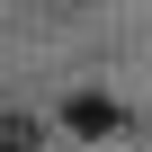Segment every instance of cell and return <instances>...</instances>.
Listing matches in <instances>:
<instances>
[{
  "label": "cell",
  "instance_id": "1",
  "mask_svg": "<svg viewBox=\"0 0 152 152\" xmlns=\"http://www.w3.org/2000/svg\"><path fill=\"white\" fill-rule=\"evenodd\" d=\"M63 116H72V134H90V143H99V134H116V99H90V90L72 99Z\"/></svg>",
  "mask_w": 152,
  "mask_h": 152
},
{
  "label": "cell",
  "instance_id": "2",
  "mask_svg": "<svg viewBox=\"0 0 152 152\" xmlns=\"http://www.w3.org/2000/svg\"><path fill=\"white\" fill-rule=\"evenodd\" d=\"M0 152H36V116H27V107L0 116Z\"/></svg>",
  "mask_w": 152,
  "mask_h": 152
}]
</instances>
